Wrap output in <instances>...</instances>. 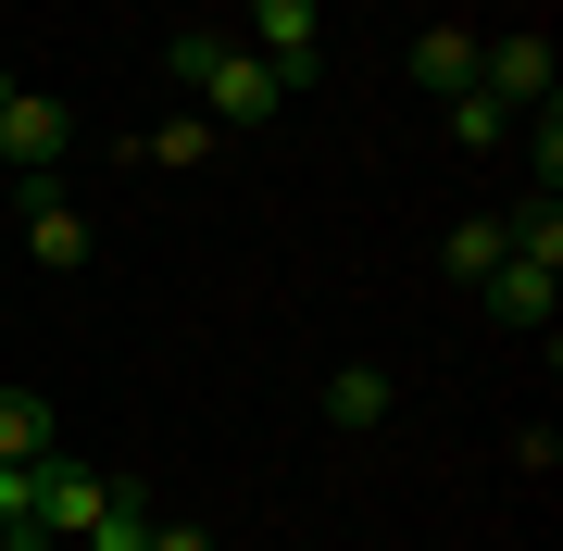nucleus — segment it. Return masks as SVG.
Wrapping results in <instances>:
<instances>
[{
	"mask_svg": "<svg viewBox=\"0 0 563 551\" xmlns=\"http://www.w3.org/2000/svg\"><path fill=\"white\" fill-rule=\"evenodd\" d=\"M163 63H176V88H188V113H201L213 139H251V125H276V113H288V88L263 76V63H251L239 38H225V25H188V38L163 51Z\"/></svg>",
	"mask_w": 563,
	"mask_h": 551,
	"instance_id": "1",
	"label": "nucleus"
},
{
	"mask_svg": "<svg viewBox=\"0 0 563 551\" xmlns=\"http://www.w3.org/2000/svg\"><path fill=\"white\" fill-rule=\"evenodd\" d=\"M239 51L288 88V101H301V88H325V0H251Z\"/></svg>",
	"mask_w": 563,
	"mask_h": 551,
	"instance_id": "2",
	"label": "nucleus"
},
{
	"mask_svg": "<svg viewBox=\"0 0 563 551\" xmlns=\"http://www.w3.org/2000/svg\"><path fill=\"white\" fill-rule=\"evenodd\" d=\"M63 151H76L63 101H51V88H13V76H0V164H13V176H51Z\"/></svg>",
	"mask_w": 563,
	"mask_h": 551,
	"instance_id": "3",
	"label": "nucleus"
},
{
	"mask_svg": "<svg viewBox=\"0 0 563 551\" xmlns=\"http://www.w3.org/2000/svg\"><path fill=\"white\" fill-rule=\"evenodd\" d=\"M88 251H101V225L63 201L51 176H25V264H38V276H88Z\"/></svg>",
	"mask_w": 563,
	"mask_h": 551,
	"instance_id": "4",
	"label": "nucleus"
},
{
	"mask_svg": "<svg viewBox=\"0 0 563 551\" xmlns=\"http://www.w3.org/2000/svg\"><path fill=\"white\" fill-rule=\"evenodd\" d=\"M101 502H113V476H101V464H76V451H38V539H51V551H76Z\"/></svg>",
	"mask_w": 563,
	"mask_h": 551,
	"instance_id": "5",
	"label": "nucleus"
},
{
	"mask_svg": "<svg viewBox=\"0 0 563 551\" xmlns=\"http://www.w3.org/2000/svg\"><path fill=\"white\" fill-rule=\"evenodd\" d=\"M476 88H488L501 113H539V101H551V38H539V25H514V38H476Z\"/></svg>",
	"mask_w": 563,
	"mask_h": 551,
	"instance_id": "6",
	"label": "nucleus"
},
{
	"mask_svg": "<svg viewBox=\"0 0 563 551\" xmlns=\"http://www.w3.org/2000/svg\"><path fill=\"white\" fill-rule=\"evenodd\" d=\"M501 327H526V339H551V301H563V264H539V251H501V276L476 288Z\"/></svg>",
	"mask_w": 563,
	"mask_h": 551,
	"instance_id": "7",
	"label": "nucleus"
},
{
	"mask_svg": "<svg viewBox=\"0 0 563 551\" xmlns=\"http://www.w3.org/2000/svg\"><path fill=\"white\" fill-rule=\"evenodd\" d=\"M388 414H401V376H388V364H339V376H325V427H339V439H376Z\"/></svg>",
	"mask_w": 563,
	"mask_h": 551,
	"instance_id": "8",
	"label": "nucleus"
},
{
	"mask_svg": "<svg viewBox=\"0 0 563 551\" xmlns=\"http://www.w3.org/2000/svg\"><path fill=\"white\" fill-rule=\"evenodd\" d=\"M413 88H426V101L476 88V38H463V25H426V38H413Z\"/></svg>",
	"mask_w": 563,
	"mask_h": 551,
	"instance_id": "9",
	"label": "nucleus"
},
{
	"mask_svg": "<svg viewBox=\"0 0 563 551\" xmlns=\"http://www.w3.org/2000/svg\"><path fill=\"white\" fill-rule=\"evenodd\" d=\"M501 251H514L501 213H463L451 239H439V264H451V288H488V276H501Z\"/></svg>",
	"mask_w": 563,
	"mask_h": 551,
	"instance_id": "10",
	"label": "nucleus"
},
{
	"mask_svg": "<svg viewBox=\"0 0 563 551\" xmlns=\"http://www.w3.org/2000/svg\"><path fill=\"white\" fill-rule=\"evenodd\" d=\"M38 451H63V439H51V401L0 376V464H38Z\"/></svg>",
	"mask_w": 563,
	"mask_h": 551,
	"instance_id": "11",
	"label": "nucleus"
},
{
	"mask_svg": "<svg viewBox=\"0 0 563 551\" xmlns=\"http://www.w3.org/2000/svg\"><path fill=\"white\" fill-rule=\"evenodd\" d=\"M213 151H225V139H213L201 113H163L151 139H139V164H163V176H188V164H213Z\"/></svg>",
	"mask_w": 563,
	"mask_h": 551,
	"instance_id": "12",
	"label": "nucleus"
},
{
	"mask_svg": "<svg viewBox=\"0 0 563 551\" xmlns=\"http://www.w3.org/2000/svg\"><path fill=\"white\" fill-rule=\"evenodd\" d=\"M76 551H151V502H139V489L113 476V502L88 514V539H76Z\"/></svg>",
	"mask_w": 563,
	"mask_h": 551,
	"instance_id": "13",
	"label": "nucleus"
},
{
	"mask_svg": "<svg viewBox=\"0 0 563 551\" xmlns=\"http://www.w3.org/2000/svg\"><path fill=\"white\" fill-rule=\"evenodd\" d=\"M451 139H463V151H501V139H514V113L488 101V88H451Z\"/></svg>",
	"mask_w": 563,
	"mask_h": 551,
	"instance_id": "14",
	"label": "nucleus"
},
{
	"mask_svg": "<svg viewBox=\"0 0 563 551\" xmlns=\"http://www.w3.org/2000/svg\"><path fill=\"white\" fill-rule=\"evenodd\" d=\"M0 527L38 539V464H0ZM38 551H51V539H38Z\"/></svg>",
	"mask_w": 563,
	"mask_h": 551,
	"instance_id": "15",
	"label": "nucleus"
},
{
	"mask_svg": "<svg viewBox=\"0 0 563 551\" xmlns=\"http://www.w3.org/2000/svg\"><path fill=\"white\" fill-rule=\"evenodd\" d=\"M151 551H213L201 527H176V514H151Z\"/></svg>",
	"mask_w": 563,
	"mask_h": 551,
	"instance_id": "16",
	"label": "nucleus"
},
{
	"mask_svg": "<svg viewBox=\"0 0 563 551\" xmlns=\"http://www.w3.org/2000/svg\"><path fill=\"white\" fill-rule=\"evenodd\" d=\"M0 551H38V539H13V527H0Z\"/></svg>",
	"mask_w": 563,
	"mask_h": 551,
	"instance_id": "17",
	"label": "nucleus"
}]
</instances>
